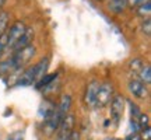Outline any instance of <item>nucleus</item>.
I'll return each mask as SVG.
<instances>
[{
    "label": "nucleus",
    "mask_w": 151,
    "mask_h": 140,
    "mask_svg": "<svg viewBox=\"0 0 151 140\" xmlns=\"http://www.w3.org/2000/svg\"><path fill=\"white\" fill-rule=\"evenodd\" d=\"M123 111H124V97L115 95L112 98V104H111V116L115 121V123L120 122V119L123 116Z\"/></svg>",
    "instance_id": "obj_7"
},
{
    "label": "nucleus",
    "mask_w": 151,
    "mask_h": 140,
    "mask_svg": "<svg viewBox=\"0 0 151 140\" xmlns=\"http://www.w3.org/2000/svg\"><path fill=\"white\" fill-rule=\"evenodd\" d=\"M70 107H71V97L70 95H63L62 100H60L59 105L56 107V109H58L63 116H66V115H69V109H70Z\"/></svg>",
    "instance_id": "obj_12"
},
{
    "label": "nucleus",
    "mask_w": 151,
    "mask_h": 140,
    "mask_svg": "<svg viewBox=\"0 0 151 140\" xmlns=\"http://www.w3.org/2000/svg\"><path fill=\"white\" fill-rule=\"evenodd\" d=\"M140 139H141V140H150V139H151V132H150V128H146V129H141Z\"/></svg>",
    "instance_id": "obj_24"
},
{
    "label": "nucleus",
    "mask_w": 151,
    "mask_h": 140,
    "mask_svg": "<svg viewBox=\"0 0 151 140\" xmlns=\"http://www.w3.org/2000/svg\"><path fill=\"white\" fill-rule=\"evenodd\" d=\"M24 139V132H14V133H11L7 140H22Z\"/></svg>",
    "instance_id": "obj_23"
},
{
    "label": "nucleus",
    "mask_w": 151,
    "mask_h": 140,
    "mask_svg": "<svg viewBox=\"0 0 151 140\" xmlns=\"http://www.w3.org/2000/svg\"><path fill=\"white\" fill-rule=\"evenodd\" d=\"M139 77H140V81H143L144 84H150L151 81V69L148 65H144L143 66V69L140 70V73H139Z\"/></svg>",
    "instance_id": "obj_15"
},
{
    "label": "nucleus",
    "mask_w": 151,
    "mask_h": 140,
    "mask_svg": "<svg viewBox=\"0 0 151 140\" xmlns=\"http://www.w3.org/2000/svg\"><path fill=\"white\" fill-rule=\"evenodd\" d=\"M63 118H65V116H63L58 109H55L50 116H48L46 119H43V129H45V132H46L48 135H50V133H53L55 130H58L60 123H62V121H63Z\"/></svg>",
    "instance_id": "obj_6"
},
{
    "label": "nucleus",
    "mask_w": 151,
    "mask_h": 140,
    "mask_svg": "<svg viewBox=\"0 0 151 140\" xmlns=\"http://www.w3.org/2000/svg\"><path fill=\"white\" fill-rule=\"evenodd\" d=\"M129 91L132 95L139 100H146L148 97V87L140 80H130L129 81Z\"/></svg>",
    "instance_id": "obj_8"
},
{
    "label": "nucleus",
    "mask_w": 151,
    "mask_h": 140,
    "mask_svg": "<svg viewBox=\"0 0 151 140\" xmlns=\"http://www.w3.org/2000/svg\"><path fill=\"white\" fill-rule=\"evenodd\" d=\"M9 20H10V16L7 13H0V37L6 32V28L9 25Z\"/></svg>",
    "instance_id": "obj_17"
},
{
    "label": "nucleus",
    "mask_w": 151,
    "mask_h": 140,
    "mask_svg": "<svg viewBox=\"0 0 151 140\" xmlns=\"http://www.w3.org/2000/svg\"><path fill=\"white\" fill-rule=\"evenodd\" d=\"M147 1H150V0H127V6H130V7H139V6L144 4Z\"/></svg>",
    "instance_id": "obj_22"
},
{
    "label": "nucleus",
    "mask_w": 151,
    "mask_h": 140,
    "mask_svg": "<svg viewBox=\"0 0 151 140\" xmlns=\"http://www.w3.org/2000/svg\"><path fill=\"white\" fill-rule=\"evenodd\" d=\"M151 21H150V18H146V21L143 22V25H141V30H143V32H146V35H150L151 32Z\"/></svg>",
    "instance_id": "obj_21"
},
{
    "label": "nucleus",
    "mask_w": 151,
    "mask_h": 140,
    "mask_svg": "<svg viewBox=\"0 0 151 140\" xmlns=\"http://www.w3.org/2000/svg\"><path fill=\"white\" fill-rule=\"evenodd\" d=\"M126 6H127V0H111L109 1V10L115 14H119L126 9Z\"/></svg>",
    "instance_id": "obj_13"
},
{
    "label": "nucleus",
    "mask_w": 151,
    "mask_h": 140,
    "mask_svg": "<svg viewBox=\"0 0 151 140\" xmlns=\"http://www.w3.org/2000/svg\"><path fill=\"white\" fill-rule=\"evenodd\" d=\"M98 88H99V83H98V81H91V83L87 86L86 94H84V101H86L87 105L94 107V102H95V95H97Z\"/></svg>",
    "instance_id": "obj_10"
},
{
    "label": "nucleus",
    "mask_w": 151,
    "mask_h": 140,
    "mask_svg": "<svg viewBox=\"0 0 151 140\" xmlns=\"http://www.w3.org/2000/svg\"><path fill=\"white\" fill-rule=\"evenodd\" d=\"M112 97H113V87H112V84H109V83L99 84V88H98L97 95H95V102H94V107L95 108H104L105 105H108V104L111 102Z\"/></svg>",
    "instance_id": "obj_3"
},
{
    "label": "nucleus",
    "mask_w": 151,
    "mask_h": 140,
    "mask_svg": "<svg viewBox=\"0 0 151 140\" xmlns=\"http://www.w3.org/2000/svg\"><path fill=\"white\" fill-rule=\"evenodd\" d=\"M3 3H4V0H0V7L3 6Z\"/></svg>",
    "instance_id": "obj_27"
},
{
    "label": "nucleus",
    "mask_w": 151,
    "mask_h": 140,
    "mask_svg": "<svg viewBox=\"0 0 151 140\" xmlns=\"http://www.w3.org/2000/svg\"><path fill=\"white\" fill-rule=\"evenodd\" d=\"M27 27L24 25V22L17 21L10 27V30L6 32V48L13 49V46L17 43V41L21 38V35L25 32Z\"/></svg>",
    "instance_id": "obj_4"
},
{
    "label": "nucleus",
    "mask_w": 151,
    "mask_h": 140,
    "mask_svg": "<svg viewBox=\"0 0 151 140\" xmlns=\"http://www.w3.org/2000/svg\"><path fill=\"white\" fill-rule=\"evenodd\" d=\"M143 66H144V63H143L140 59H134L130 62V70H132L133 73H136V74L140 73V70L143 69Z\"/></svg>",
    "instance_id": "obj_19"
},
{
    "label": "nucleus",
    "mask_w": 151,
    "mask_h": 140,
    "mask_svg": "<svg viewBox=\"0 0 151 140\" xmlns=\"http://www.w3.org/2000/svg\"><path fill=\"white\" fill-rule=\"evenodd\" d=\"M55 109H56V107H55L53 102H50V101H43V102L41 104V107H39V116L43 119H46L48 116L52 115V112H53Z\"/></svg>",
    "instance_id": "obj_11"
},
{
    "label": "nucleus",
    "mask_w": 151,
    "mask_h": 140,
    "mask_svg": "<svg viewBox=\"0 0 151 140\" xmlns=\"http://www.w3.org/2000/svg\"><path fill=\"white\" fill-rule=\"evenodd\" d=\"M129 105H130V113H132V119H133V121H137V119H139V116H140L143 112H141L140 108L137 107L134 102H129Z\"/></svg>",
    "instance_id": "obj_20"
},
{
    "label": "nucleus",
    "mask_w": 151,
    "mask_h": 140,
    "mask_svg": "<svg viewBox=\"0 0 151 140\" xmlns=\"http://www.w3.org/2000/svg\"><path fill=\"white\" fill-rule=\"evenodd\" d=\"M70 140H80V135H78L76 130H73V133H71V136H70Z\"/></svg>",
    "instance_id": "obj_26"
},
{
    "label": "nucleus",
    "mask_w": 151,
    "mask_h": 140,
    "mask_svg": "<svg viewBox=\"0 0 151 140\" xmlns=\"http://www.w3.org/2000/svg\"><path fill=\"white\" fill-rule=\"evenodd\" d=\"M34 55H35V46L34 45H29L27 48L16 51L11 58H9L4 63H1L0 70L1 71H13V70L21 69L22 66L27 65L28 62L32 59Z\"/></svg>",
    "instance_id": "obj_2"
},
{
    "label": "nucleus",
    "mask_w": 151,
    "mask_h": 140,
    "mask_svg": "<svg viewBox=\"0 0 151 140\" xmlns=\"http://www.w3.org/2000/svg\"><path fill=\"white\" fill-rule=\"evenodd\" d=\"M74 128V116L73 115H66L62 123L59 126L58 132V140H70V136L73 133Z\"/></svg>",
    "instance_id": "obj_5"
},
{
    "label": "nucleus",
    "mask_w": 151,
    "mask_h": 140,
    "mask_svg": "<svg viewBox=\"0 0 151 140\" xmlns=\"http://www.w3.org/2000/svg\"><path fill=\"white\" fill-rule=\"evenodd\" d=\"M4 49H6V32L0 37V56L4 52Z\"/></svg>",
    "instance_id": "obj_25"
},
{
    "label": "nucleus",
    "mask_w": 151,
    "mask_h": 140,
    "mask_svg": "<svg viewBox=\"0 0 151 140\" xmlns=\"http://www.w3.org/2000/svg\"><path fill=\"white\" fill-rule=\"evenodd\" d=\"M56 77H58L56 73H55V74H45L42 79L37 83V88H45V87L50 86V84H52V81L56 80Z\"/></svg>",
    "instance_id": "obj_14"
},
{
    "label": "nucleus",
    "mask_w": 151,
    "mask_h": 140,
    "mask_svg": "<svg viewBox=\"0 0 151 140\" xmlns=\"http://www.w3.org/2000/svg\"><path fill=\"white\" fill-rule=\"evenodd\" d=\"M150 13H151L150 1H147V3H144V4H141L137 7V14L141 16L143 18H150Z\"/></svg>",
    "instance_id": "obj_16"
},
{
    "label": "nucleus",
    "mask_w": 151,
    "mask_h": 140,
    "mask_svg": "<svg viewBox=\"0 0 151 140\" xmlns=\"http://www.w3.org/2000/svg\"><path fill=\"white\" fill-rule=\"evenodd\" d=\"M105 140H116V139H105Z\"/></svg>",
    "instance_id": "obj_28"
},
{
    "label": "nucleus",
    "mask_w": 151,
    "mask_h": 140,
    "mask_svg": "<svg viewBox=\"0 0 151 140\" xmlns=\"http://www.w3.org/2000/svg\"><path fill=\"white\" fill-rule=\"evenodd\" d=\"M137 125H139V129H146V128H150V118L146 113H141L139 119H137Z\"/></svg>",
    "instance_id": "obj_18"
},
{
    "label": "nucleus",
    "mask_w": 151,
    "mask_h": 140,
    "mask_svg": "<svg viewBox=\"0 0 151 140\" xmlns=\"http://www.w3.org/2000/svg\"><path fill=\"white\" fill-rule=\"evenodd\" d=\"M32 39H34V30L32 28H27L25 30V32L21 35V38L17 41V43L13 46V49L11 51H20V49L22 48H27V46H29V45H32Z\"/></svg>",
    "instance_id": "obj_9"
},
{
    "label": "nucleus",
    "mask_w": 151,
    "mask_h": 140,
    "mask_svg": "<svg viewBox=\"0 0 151 140\" xmlns=\"http://www.w3.org/2000/svg\"><path fill=\"white\" fill-rule=\"evenodd\" d=\"M48 67H49V59L48 58H45V59L39 60L37 65L31 66V67H28L21 76H20V79L17 80L16 86H21V87H25V86H32L35 83L42 79L43 76L46 74V71H48Z\"/></svg>",
    "instance_id": "obj_1"
}]
</instances>
